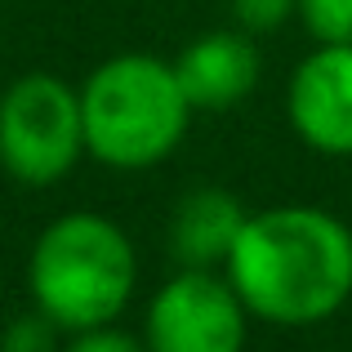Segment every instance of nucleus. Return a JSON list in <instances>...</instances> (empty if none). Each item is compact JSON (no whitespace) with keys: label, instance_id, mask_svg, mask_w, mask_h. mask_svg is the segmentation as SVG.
<instances>
[{"label":"nucleus","instance_id":"nucleus-1","mask_svg":"<svg viewBox=\"0 0 352 352\" xmlns=\"http://www.w3.org/2000/svg\"><path fill=\"white\" fill-rule=\"evenodd\" d=\"M223 272L254 321L317 326L352 299V232L317 206L254 210Z\"/></svg>","mask_w":352,"mask_h":352},{"label":"nucleus","instance_id":"nucleus-2","mask_svg":"<svg viewBox=\"0 0 352 352\" xmlns=\"http://www.w3.org/2000/svg\"><path fill=\"white\" fill-rule=\"evenodd\" d=\"M138 285V254L112 219L76 210L36 236L27 258V290L58 330L112 326Z\"/></svg>","mask_w":352,"mask_h":352},{"label":"nucleus","instance_id":"nucleus-3","mask_svg":"<svg viewBox=\"0 0 352 352\" xmlns=\"http://www.w3.org/2000/svg\"><path fill=\"white\" fill-rule=\"evenodd\" d=\"M85 152L112 170H152L183 143L192 103L174 63L156 54H116L80 85Z\"/></svg>","mask_w":352,"mask_h":352},{"label":"nucleus","instance_id":"nucleus-4","mask_svg":"<svg viewBox=\"0 0 352 352\" xmlns=\"http://www.w3.org/2000/svg\"><path fill=\"white\" fill-rule=\"evenodd\" d=\"M85 152L80 89L50 72H27L0 94V165L27 188L67 179Z\"/></svg>","mask_w":352,"mask_h":352},{"label":"nucleus","instance_id":"nucleus-5","mask_svg":"<svg viewBox=\"0 0 352 352\" xmlns=\"http://www.w3.org/2000/svg\"><path fill=\"white\" fill-rule=\"evenodd\" d=\"M250 308L214 267H183L147 303L143 339L152 352H241Z\"/></svg>","mask_w":352,"mask_h":352},{"label":"nucleus","instance_id":"nucleus-6","mask_svg":"<svg viewBox=\"0 0 352 352\" xmlns=\"http://www.w3.org/2000/svg\"><path fill=\"white\" fill-rule=\"evenodd\" d=\"M285 112L312 152L352 156V45H317L294 67Z\"/></svg>","mask_w":352,"mask_h":352},{"label":"nucleus","instance_id":"nucleus-7","mask_svg":"<svg viewBox=\"0 0 352 352\" xmlns=\"http://www.w3.org/2000/svg\"><path fill=\"white\" fill-rule=\"evenodd\" d=\"M192 112H228L258 85V50L250 32H206L174 58Z\"/></svg>","mask_w":352,"mask_h":352},{"label":"nucleus","instance_id":"nucleus-8","mask_svg":"<svg viewBox=\"0 0 352 352\" xmlns=\"http://www.w3.org/2000/svg\"><path fill=\"white\" fill-rule=\"evenodd\" d=\"M245 219H250L245 206L232 192L223 188L188 192L170 214V254L183 267H223Z\"/></svg>","mask_w":352,"mask_h":352},{"label":"nucleus","instance_id":"nucleus-9","mask_svg":"<svg viewBox=\"0 0 352 352\" xmlns=\"http://www.w3.org/2000/svg\"><path fill=\"white\" fill-rule=\"evenodd\" d=\"M299 18L317 45H352V0H299Z\"/></svg>","mask_w":352,"mask_h":352},{"label":"nucleus","instance_id":"nucleus-10","mask_svg":"<svg viewBox=\"0 0 352 352\" xmlns=\"http://www.w3.org/2000/svg\"><path fill=\"white\" fill-rule=\"evenodd\" d=\"M0 352H63L58 348V321H50L36 308V317H23L5 330Z\"/></svg>","mask_w":352,"mask_h":352},{"label":"nucleus","instance_id":"nucleus-11","mask_svg":"<svg viewBox=\"0 0 352 352\" xmlns=\"http://www.w3.org/2000/svg\"><path fill=\"white\" fill-rule=\"evenodd\" d=\"M290 14H299V0H232V18L241 32L267 36L285 23Z\"/></svg>","mask_w":352,"mask_h":352},{"label":"nucleus","instance_id":"nucleus-12","mask_svg":"<svg viewBox=\"0 0 352 352\" xmlns=\"http://www.w3.org/2000/svg\"><path fill=\"white\" fill-rule=\"evenodd\" d=\"M63 352H152V348H147V339H134L116 326H94V330H76Z\"/></svg>","mask_w":352,"mask_h":352}]
</instances>
